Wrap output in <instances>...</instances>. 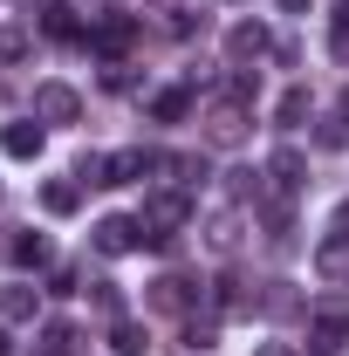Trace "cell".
Returning a JSON list of instances; mask_svg holds the SVG:
<instances>
[{
  "mask_svg": "<svg viewBox=\"0 0 349 356\" xmlns=\"http://www.w3.org/2000/svg\"><path fill=\"white\" fill-rule=\"evenodd\" d=\"M247 137H254V103L233 96V89H219L213 103H206V144L213 151H240Z\"/></svg>",
  "mask_w": 349,
  "mask_h": 356,
  "instance_id": "cell-1",
  "label": "cell"
},
{
  "mask_svg": "<svg viewBox=\"0 0 349 356\" xmlns=\"http://www.w3.org/2000/svg\"><path fill=\"white\" fill-rule=\"evenodd\" d=\"M349 343V295H322L315 309H308V356H343Z\"/></svg>",
  "mask_w": 349,
  "mask_h": 356,
  "instance_id": "cell-2",
  "label": "cell"
},
{
  "mask_svg": "<svg viewBox=\"0 0 349 356\" xmlns=\"http://www.w3.org/2000/svg\"><path fill=\"white\" fill-rule=\"evenodd\" d=\"M144 233H151V247H172L178 233H185V220H192V199H185V185H172V192H158L144 213Z\"/></svg>",
  "mask_w": 349,
  "mask_h": 356,
  "instance_id": "cell-3",
  "label": "cell"
},
{
  "mask_svg": "<svg viewBox=\"0 0 349 356\" xmlns=\"http://www.w3.org/2000/svg\"><path fill=\"white\" fill-rule=\"evenodd\" d=\"M261 178H267V185H261V199H281V206H288V199H295V192L308 185V158L295 151V144H281V151H267ZM261 199H254V206H261Z\"/></svg>",
  "mask_w": 349,
  "mask_h": 356,
  "instance_id": "cell-4",
  "label": "cell"
},
{
  "mask_svg": "<svg viewBox=\"0 0 349 356\" xmlns=\"http://www.w3.org/2000/svg\"><path fill=\"white\" fill-rule=\"evenodd\" d=\"M96 254H137L151 233H144V220H131V213H110V220H96Z\"/></svg>",
  "mask_w": 349,
  "mask_h": 356,
  "instance_id": "cell-5",
  "label": "cell"
},
{
  "mask_svg": "<svg viewBox=\"0 0 349 356\" xmlns=\"http://www.w3.org/2000/svg\"><path fill=\"white\" fill-rule=\"evenodd\" d=\"M35 117H42V124H76V117H83V96L69 83H42L35 89Z\"/></svg>",
  "mask_w": 349,
  "mask_h": 356,
  "instance_id": "cell-6",
  "label": "cell"
},
{
  "mask_svg": "<svg viewBox=\"0 0 349 356\" xmlns=\"http://www.w3.org/2000/svg\"><path fill=\"white\" fill-rule=\"evenodd\" d=\"M267 48H274V42H267V28H261V21H240V28L226 35V62H233V69H254Z\"/></svg>",
  "mask_w": 349,
  "mask_h": 356,
  "instance_id": "cell-7",
  "label": "cell"
},
{
  "mask_svg": "<svg viewBox=\"0 0 349 356\" xmlns=\"http://www.w3.org/2000/svg\"><path fill=\"white\" fill-rule=\"evenodd\" d=\"M240 233H247V213H240V206H226V213H213V220H206V254H219V261H233Z\"/></svg>",
  "mask_w": 349,
  "mask_h": 356,
  "instance_id": "cell-8",
  "label": "cell"
},
{
  "mask_svg": "<svg viewBox=\"0 0 349 356\" xmlns=\"http://www.w3.org/2000/svg\"><path fill=\"white\" fill-rule=\"evenodd\" d=\"M315 274H322L329 288L349 281V233H322V240H315Z\"/></svg>",
  "mask_w": 349,
  "mask_h": 356,
  "instance_id": "cell-9",
  "label": "cell"
},
{
  "mask_svg": "<svg viewBox=\"0 0 349 356\" xmlns=\"http://www.w3.org/2000/svg\"><path fill=\"white\" fill-rule=\"evenodd\" d=\"M144 302H151L158 315H192V281H185V274H158Z\"/></svg>",
  "mask_w": 349,
  "mask_h": 356,
  "instance_id": "cell-10",
  "label": "cell"
},
{
  "mask_svg": "<svg viewBox=\"0 0 349 356\" xmlns=\"http://www.w3.org/2000/svg\"><path fill=\"white\" fill-rule=\"evenodd\" d=\"M35 315H42V288H28V281L0 288V322H35Z\"/></svg>",
  "mask_w": 349,
  "mask_h": 356,
  "instance_id": "cell-11",
  "label": "cell"
},
{
  "mask_svg": "<svg viewBox=\"0 0 349 356\" xmlns=\"http://www.w3.org/2000/svg\"><path fill=\"white\" fill-rule=\"evenodd\" d=\"M42 144H48L42 117H28V124H7V131H0V151H7V158H42Z\"/></svg>",
  "mask_w": 349,
  "mask_h": 356,
  "instance_id": "cell-12",
  "label": "cell"
},
{
  "mask_svg": "<svg viewBox=\"0 0 349 356\" xmlns=\"http://www.w3.org/2000/svg\"><path fill=\"white\" fill-rule=\"evenodd\" d=\"M131 42H137V21H131V14H110V21H96V35H89V48H103V55H124Z\"/></svg>",
  "mask_w": 349,
  "mask_h": 356,
  "instance_id": "cell-13",
  "label": "cell"
},
{
  "mask_svg": "<svg viewBox=\"0 0 349 356\" xmlns=\"http://www.w3.org/2000/svg\"><path fill=\"white\" fill-rule=\"evenodd\" d=\"M144 172H151V151H117V158H103V185H137Z\"/></svg>",
  "mask_w": 349,
  "mask_h": 356,
  "instance_id": "cell-14",
  "label": "cell"
},
{
  "mask_svg": "<svg viewBox=\"0 0 349 356\" xmlns=\"http://www.w3.org/2000/svg\"><path fill=\"white\" fill-rule=\"evenodd\" d=\"M42 206L55 213V220H69V213L83 206V178H48V185H42Z\"/></svg>",
  "mask_w": 349,
  "mask_h": 356,
  "instance_id": "cell-15",
  "label": "cell"
},
{
  "mask_svg": "<svg viewBox=\"0 0 349 356\" xmlns=\"http://www.w3.org/2000/svg\"><path fill=\"white\" fill-rule=\"evenodd\" d=\"M76 322H42V336H35V356H76Z\"/></svg>",
  "mask_w": 349,
  "mask_h": 356,
  "instance_id": "cell-16",
  "label": "cell"
},
{
  "mask_svg": "<svg viewBox=\"0 0 349 356\" xmlns=\"http://www.w3.org/2000/svg\"><path fill=\"white\" fill-rule=\"evenodd\" d=\"M110 350H117V356H144V350H151L144 322H131V315H117V322H110Z\"/></svg>",
  "mask_w": 349,
  "mask_h": 356,
  "instance_id": "cell-17",
  "label": "cell"
},
{
  "mask_svg": "<svg viewBox=\"0 0 349 356\" xmlns=\"http://www.w3.org/2000/svg\"><path fill=\"white\" fill-rule=\"evenodd\" d=\"M42 35H48V42H76V35H83L76 7H62V0H55V7H42Z\"/></svg>",
  "mask_w": 349,
  "mask_h": 356,
  "instance_id": "cell-18",
  "label": "cell"
},
{
  "mask_svg": "<svg viewBox=\"0 0 349 356\" xmlns=\"http://www.w3.org/2000/svg\"><path fill=\"white\" fill-rule=\"evenodd\" d=\"M185 110H192V89H158L151 96V124H178Z\"/></svg>",
  "mask_w": 349,
  "mask_h": 356,
  "instance_id": "cell-19",
  "label": "cell"
},
{
  "mask_svg": "<svg viewBox=\"0 0 349 356\" xmlns=\"http://www.w3.org/2000/svg\"><path fill=\"white\" fill-rule=\"evenodd\" d=\"M308 110H315V103H308V89H288V96L274 103V124H281V131H302Z\"/></svg>",
  "mask_w": 349,
  "mask_h": 356,
  "instance_id": "cell-20",
  "label": "cell"
},
{
  "mask_svg": "<svg viewBox=\"0 0 349 356\" xmlns=\"http://www.w3.org/2000/svg\"><path fill=\"white\" fill-rule=\"evenodd\" d=\"M261 309L267 315H302V295L288 288V281H267V295H261Z\"/></svg>",
  "mask_w": 349,
  "mask_h": 356,
  "instance_id": "cell-21",
  "label": "cell"
},
{
  "mask_svg": "<svg viewBox=\"0 0 349 356\" xmlns=\"http://www.w3.org/2000/svg\"><path fill=\"white\" fill-rule=\"evenodd\" d=\"M14 267H48V240L42 233H14Z\"/></svg>",
  "mask_w": 349,
  "mask_h": 356,
  "instance_id": "cell-22",
  "label": "cell"
},
{
  "mask_svg": "<svg viewBox=\"0 0 349 356\" xmlns=\"http://www.w3.org/2000/svg\"><path fill=\"white\" fill-rule=\"evenodd\" d=\"M329 55L349 62V0H336V14H329Z\"/></svg>",
  "mask_w": 349,
  "mask_h": 356,
  "instance_id": "cell-23",
  "label": "cell"
},
{
  "mask_svg": "<svg viewBox=\"0 0 349 356\" xmlns=\"http://www.w3.org/2000/svg\"><path fill=\"white\" fill-rule=\"evenodd\" d=\"M247 295H240V274H219L213 281V309H240Z\"/></svg>",
  "mask_w": 349,
  "mask_h": 356,
  "instance_id": "cell-24",
  "label": "cell"
},
{
  "mask_svg": "<svg viewBox=\"0 0 349 356\" xmlns=\"http://www.w3.org/2000/svg\"><path fill=\"white\" fill-rule=\"evenodd\" d=\"M315 144H322V151H343V144H349V124H343V117H329V124L315 131Z\"/></svg>",
  "mask_w": 349,
  "mask_h": 356,
  "instance_id": "cell-25",
  "label": "cell"
},
{
  "mask_svg": "<svg viewBox=\"0 0 349 356\" xmlns=\"http://www.w3.org/2000/svg\"><path fill=\"white\" fill-rule=\"evenodd\" d=\"M96 309L110 315V322H117V315H124V295H117V281H96Z\"/></svg>",
  "mask_w": 349,
  "mask_h": 356,
  "instance_id": "cell-26",
  "label": "cell"
},
{
  "mask_svg": "<svg viewBox=\"0 0 349 356\" xmlns=\"http://www.w3.org/2000/svg\"><path fill=\"white\" fill-rule=\"evenodd\" d=\"M28 55V35L21 28H0V62H21Z\"/></svg>",
  "mask_w": 349,
  "mask_h": 356,
  "instance_id": "cell-27",
  "label": "cell"
},
{
  "mask_svg": "<svg viewBox=\"0 0 349 356\" xmlns=\"http://www.w3.org/2000/svg\"><path fill=\"white\" fill-rule=\"evenodd\" d=\"M185 343H192V350H213V322L192 315V322H185Z\"/></svg>",
  "mask_w": 349,
  "mask_h": 356,
  "instance_id": "cell-28",
  "label": "cell"
},
{
  "mask_svg": "<svg viewBox=\"0 0 349 356\" xmlns=\"http://www.w3.org/2000/svg\"><path fill=\"white\" fill-rule=\"evenodd\" d=\"M254 356H302V350H295V343H261Z\"/></svg>",
  "mask_w": 349,
  "mask_h": 356,
  "instance_id": "cell-29",
  "label": "cell"
},
{
  "mask_svg": "<svg viewBox=\"0 0 349 356\" xmlns=\"http://www.w3.org/2000/svg\"><path fill=\"white\" fill-rule=\"evenodd\" d=\"M336 233H349V199H343V206H336Z\"/></svg>",
  "mask_w": 349,
  "mask_h": 356,
  "instance_id": "cell-30",
  "label": "cell"
},
{
  "mask_svg": "<svg viewBox=\"0 0 349 356\" xmlns=\"http://www.w3.org/2000/svg\"><path fill=\"white\" fill-rule=\"evenodd\" d=\"M336 117H343V124H349V89H343V103H336Z\"/></svg>",
  "mask_w": 349,
  "mask_h": 356,
  "instance_id": "cell-31",
  "label": "cell"
},
{
  "mask_svg": "<svg viewBox=\"0 0 349 356\" xmlns=\"http://www.w3.org/2000/svg\"><path fill=\"white\" fill-rule=\"evenodd\" d=\"M281 7H288V14H302V7H308V0H281Z\"/></svg>",
  "mask_w": 349,
  "mask_h": 356,
  "instance_id": "cell-32",
  "label": "cell"
},
{
  "mask_svg": "<svg viewBox=\"0 0 349 356\" xmlns=\"http://www.w3.org/2000/svg\"><path fill=\"white\" fill-rule=\"evenodd\" d=\"M0 356H14V343H7V329H0Z\"/></svg>",
  "mask_w": 349,
  "mask_h": 356,
  "instance_id": "cell-33",
  "label": "cell"
}]
</instances>
